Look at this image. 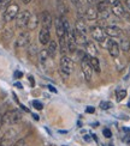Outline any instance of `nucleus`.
Returning a JSON list of instances; mask_svg holds the SVG:
<instances>
[{
    "instance_id": "5",
    "label": "nucleus",
    "mask_w": 130,
    "mask_h": 146,
    "mask_svg": "<svg viewBox=\"0 0 130 146\" xmlns=\"http://www.w3.org/2000/svg\"><path fill=\"white\" fill-rule=\"evenodd\" d=\"M20 13V6H18L17 4H10L7 7H6V10L4 11V21L5 22H11L16 19L17 15Z\"/></svg>"
},
{
    "instance_id": "31",
    "label": "nucleus",
    "mask_w": 130,
    "mask_h": 146,
    "mask_svg": "<svg viewBox=\"0 0 130 146\" xmlns=\"http://www.w3.org/2000/svg\"><path fill=\"white\" fill-rule=\"evenodd\" d=\"M10 1L11 0H0V9H4V7H6V6H9Z\"/></svg>"
},
{
    "instance_id": "40",
    "label": "nucleus",
    "mask_w": 130,
    "mask_h": 146,
    "mask_svg": "<svg viewBox=\"0 0 130 146\" xmlns=\"http://www.w3.org/2000/svg\"><path fill=\"white\" fill-rule=\"evenodd\" d=\"M29 82H30V84H32V86H34V85H35V83H34V79H33V77H29Z\"/></svg>"
},
{
    "instance_id": "36",
    "label": "nucleus",
    "mask_w": 130,
    "mask_h": 146,
    "mask_svg": "<svg viewBox=\"0 0 130 146\" xmlns=\"http://www.w3.org/2000/svg\"><path fill=\"white\" fill-rule=\"evenodd\" d=\"M86 1L88 3V4H90L92 6H94V5H96L99 3V0H86Z\"/></svg>"
},
{
    "instance_id": "1",
    "label": "nucleus",
    "mask_w": 130,
    "mask_h": 146,
    "mask_svg": "<svg viewBox=\"0 0 130 146\" xmlns=\"http://www.w3.org/2000/svg\"><path fill=\"white\" fill-rule=\"evenodd\" d=\"M59 72L61 77L64 79H67L71 73H72V70H73V64H72V60L70 56L67 55H61L60 58V62H59Z\"/></svg>"
},
{
    "instance_id": "18",
    "label": "nucleus",
    "mask_w": 130,
    "mask_h": 146,
    "mask_svg": "<svg viewBox=\"0 0 130 146\" xmlns=\"http://www.w3.org/2000/svg\"><path fill=\"white\" fill-rule=\"evenodd\" d=\"M47 52H48V55L49 58H54L55 56V54H57V49H58V44H57V42H55L54 40H51L48 42V44H47Z\"/></svg>"
},
{
    "instance_id": "44",
    "label": "nucleus",
    "mask_w": 130,
    "mask_h": 146,
    "mask_svg": "<svg viewBox=\"0 0 130 146\" xmlns=\"http://www.w3.org/2000/svg\"><path fill=\"white\" fill-rule=\"evenodd\" d=\"M33 116H34L35 120H39V116H38V115H33Z\"/></svg>"
},
{
    "instance_id": "23",
    "label": "nucleus",
    "mask_w": 130,
    "mask_h": 146,
    "mask_svg": "<svg viewBox=\"0 0 130 146\" xmlns=\"http://www.w3.org/2000/svg\"><path fill=\"white\" fill-rule=\"evenodd\" d=\"M57 10L61 17H64V15H66L67 12H69V9H67L66 4L64 1H61V0H58L57 1Z\"/></svg>"
},
{
    "instance_id": "41",
    "label": "nucleus",
    "mask_w": 130,
    "mask_h": 146,
    "mask_svg": "<svg viewBox=\"0 0 130 146\" xmlns=\"http://www.w3.org/2000/svg\"><path fill=\"white\" fill-rule=\"evenodd\" d=\"M1 126H3V115L0 114V129H1Z\"/></svg>"
},
{
    "instance_id": "20",
    "label": "nucleus",
    "mask_w": 130,
    "mask_h": 146,
    "mask_svg": "<svg viewBox=\"0 0 130 146\" xmlns=\"http://www.w3.org/2000/svg\"><path fill=\"white\" fill-rule=\"evenodd\" d=\"M88 62L90 65L92 70H94L96 73H100V62H99V60H98L96 56H89Z\"/></svg>"
},
{
    "instance_id": "34",
    "label": "nucleus",
    "mask_w": 130,
    "mask_h": 146,
    "mask_svg": "<svg viewBox=\"0 0 130 146\" xmlns=\"http://www.w3.org/2000/svg\"><path fill=\"white\" fill-rule=\"evenodd\" d=\"M86 111L88 113V114H93L95 111V108L94 107H87V109H86Z\"/></svg>"
},
{
    "instance_id": "17",
    "label": "nucleus",
    "mask_w": 130,
    "mask_h": 146,
    "mask_svg": "<svg viewBox=\"0 0 130 146\" xmlns=\"http://www.w3.org/2000/svg\"><path fill=\"white\" fill-rule=\"evenodd\" d=\"M86 52L87 54H88L89 56H96L98 55V49H96V46L93 43L92 41H88L86 43Z\"/></svg>"
},
{
    "instance_id": "14",
    "label": "nucleus",
    "mask_w": 130,
    "mask_h": 146,
    "mask_svg": "<svg viewBox=\"0 0 130 146\" xmlns=\"http://www.w3.org/2000/svg\"><path fill=\"white\" fill-rule=\"evenodd\" d=\"M84 15H86V18L89 21H95L98 19V10L94 7V6H88L84 11Z\"/></svg>"
},
{
    "instance_id": "10",
    "label": "nucleus",
    "mask_w": 130,
    "mask_h": 146,
    "mask_svg": "<svg viewBox=\"0 0 130 146\" xmlns=\"http://www.w3.org/2000/svg\"><path fill=\"white\" fill-rule=\"evenodd\" d=\"M40 22H41L43 28L51 29L52 25H53V17L48 11H43L41 13V16H40Z\"/></svg>"
},
{
    "instance_id": "24",
    "label": "nucleus",
    "mask_w": 130,
    "mask_h": 146,
    "mask_svg": "<svg viewBox=\"0 0 130 146\" xmlns=\"http://www.w3.org/2000/svg\"><path fill=\"white\" fill-rule=\"evenodd\" d=\"M96 10L98 12H104V11H110L111 10V5L106 1V0H101L96 4Z\"/></svg>"
},
{
    "instance_id": "35",
    "label": "nucleus",
    "mask_w": 130,
    "mask_h": 146,
    "mask_svg": "<svg viewBox=\"0 0 130 146\" xmlns=\"http://www.w3.org/2000/svg\"><path fill=\"white\" fill-rule=\"evenodd\" d=\"M106 1H107L111 6H113V5H116V4H118V3H119V0H106Z\"/></svg>"
},
{
    "instance_id": "22",
    "label": "nucleus",
    "mask_w": 130,
    "mask_h": 146,
    "mask_svg": "<svg viewBox=\"0 0 130 146\" xmlns=\"http://www.w3.org/2000/svg\"><path fill=\"white\" fill-rule=\"evenodd\" d=\"M27 53H28V56L30 59H34L36 55L39 54V49H38V46L35 43H32L28 46V49H27Z\"/></svg>"
},
{
    "instance_id": "47",
    "label": "nucleus",
    "mask_w": 130,
    "mask_h": 146,
    "mask_svg": "<svg viewBox=\"0 0 130 146\" xmlns=\"http://www.w3.org/2000/svg\"><path fill=\"white\" fill-rule=\"evenodd\" d=\"M51 146H54V145H51Z\"/></svg>"
},
{
    "instance_id": "25",
    "label": "nucleus",
    "mask_w": 130,
    "mask_h": 146,
    "mask_svg": "<svg viewBox=\"0 0 130 146\" xmlns=\"http://www.w3.org/2000/svg\"><path fill=\"white\" fill-rule=\"evenodd\" d=\"M38 56H39V60H40V62H41L42 65H45V64L48 61V59H49V55H48L47 49H41V50H39Z\"/></svg>"
},
{
    "instance_id": "16",
    "label": "nucleus",
    "mask_w": 130,
    "mask_h": 146,
    "mask_svg": "<svg viewBox=\"0 0 130 146\" xmlns=\"http://www.w3.org/2000/svg\"><path fill=\"white\" fill-rule=\"evenodd\" d=\"M39 23H40V17H39L38 15H32V16H30L29 22H28L27 28H28L29 30H35L36 28H38Z\"/></svg>"
},
{
    "instance_id": "3",
    "label": "nucleus",
    "mask_w": 130,
    "mask_h": 146,
    "mask_svg": "<svg viewBox=\"0 0 130 146\" xmlns=\"http://www.w3.org/2000/svg\"><path fill=\"white\" fill-rule=\"evenodd\" d=\"M30 16H32V12L29 10L21 11L16 17V28L20 29V30L26 29L28 25V22L30 19Z\"/></svg>"
},
{
    "instance_id": "15",
    "label": "nucleus",
    "mask_w": 130,
    "mask_h": 146,
    "mask_svg": "<svg viewBox=\"0 0 130 146\" xmlns=\"http://www.w3.org/2000/svg\"><path fill=\"white\" fill-rule=\"evenodd\" d=\"M111 11H112V13H113L116 17H124V16H125L124 7L122 6V4H121V3L113 5L112 7H111Z\"/></svg>"
},
{
    "instance_id": "42",
    "label": "nucleus",
    "mask_w": 130,
    "mask_h": 146,
    "mask_svg": "<svg viewBox=\"0 0 130 146\" xmlns=\"http://www.w3.org/2000/svg\"><path fill=\"white\" fill-rule=\"evenodd\" d=\"M15 85H16V86H17L18 89H22V84H21V83H16Z\"/></svg>"
},
{
    "instance_id": "4",
    "label": "nucleus",
    "mask_w": 130,
    "mask_h": 146,
    "mask_svg": "<svg viewBox=\"0 0 130 146\" xmlns=\"http://www.w3.org/2000/svg\"><path fill=\"white\" fill-rule=\"evenodd\" d=\"M17 138V131L13 128H10L9 131L5 132L3 138L0 139V146H12L16 143Z\"/></svg>"
},
{
    "instance_id": "12",
    "label": "nucleus",
    "mask_w": 130,
    "mask_h": 146,
    "mask_svg": "<svg viewBox=\"0 0 130 146\" xmlns=\"http://www.w3.org/2000/svg\"><path fill=\"white\" fill-rule=\"evenodd\" d=\"M49 41H51V33H49V29L42 27L41 30L39 31V42L42 46H47Z\"/></svg>"
},
{
    "instance_id": "11",
    "label": "nucleus",
    "mask_w": 130,
    "mask_h": 146,
    "mask_svg": "<svg viewBox=\"0 0 130 146\" xmlns=\"http://www.w3.org/2000/svg\"><path fill=\"white\" fill-rule=\"evenodd\" d=\"M54 27H55V34L58 36V40L65 37V29L63 25V19H61V17L54 18Z\"/></svg>"
},
{
    "instance_id": "26",
    "label": "nucleus",
    "mask_w": 130,
    "mask_h": 146,
    "mask_svg": "<svg viewBox=\"0 0 130 146\" xmlns=\"http://www.w3.org/2000/svg\"><path fill=\"white\" fill-rule=\"evenodd\" d=\"M121 49L124 52V53H128L130 50V40L128 38H122L121 40V46H119Z\"/></svg>"
},
{
    "instance_id": "8",
    "label": "nucleus",
    "mask_w": 130,
    "mask_h": 146,
    "mask_svg": "<svg viewBox=\"0 0 130 146\" xmlns=\"http://www.w3.org/2000/svg\"><path fill=\"white\" fill-rule=\"evenodd\" d=\"M30 34L29 33H22L18 38L16 40V48H26L30 44Z\"/></svg>"
},
{
    "instance_id": "13",
    "label": "nucleus",
    "mask_w": 130,
    "mask_h": 146,
    "mask_svg": "<svg viewBox=\"0 0 130 146\" xmlns=\"http://www.w3.org/2000/svg\"><path fill=\"white\" fill-rule=\"evenodd\" d=\"M104 30H105L106 36H110V37H119L121 34H122V30L118 27H116V25H108Z\"/></svg>"
},
{
    "instance_id": "33",
    "label": "nucleus",
    "mask_w": 130,
    "mask_h": 146,
    "mask_svg": "<svg viewBox=\"0 0 130 146\" xmlns=\"http://www.w3.org/2000/svg\"><path fill=\"white\" fill-rule=\"evenodd\" d=\"M104 135L106 138H111V137H112V133H111V131L108 128H105L104 129Z\"/></svg>"
},
{
    "instance_id": "32",
    "label": "nucleus",
    "mask_w": 130,
    "mask_h": 146,
    "mask_svg": "<svg viewBox=\"0 0 130 146\" xmlns=\"http://www.w3.org/2000/svg\"><path fill=\"white\" fill-rule=\"evenodd\" d=\"M12 146H26V140H24V139H20V140H17Z\"/></svg>"
},
{
    "instance_id": "6",
    "label": "nucleus",
    "mask_w": 130,
    "mask_h": 146,
    "mask_svg": "<svg viewBox=\"0 0 130 146\" xmlns=\"http://www.w3.org/2000/svg\"><path fill=\"white\" fill-rule=\"evenodd\" d=\"M92 37L94 41L99 42L101 46H105V43H106V34H105V30L99 25L92 28Z\"/></svg>"
},
{
    "instance_id": "27",
    "label": "nucleus",
    "mask_w": 130,
    "mask_h": 146,
    "mask_svg": "<svg viewBox=\"0 0 130 146\" xmlns=\"http://www.w3.org/2000/svg\"><path fill=\"white\" fill-rule=\"evenodd\" d=\"M12 36H13V30L7 28V29H5L4 31H3V38L5 41H10L12 38Z\"/></svg>"
},
{
    "instance_id": "21",
    "label": "nucleus",
    "mask_w": 130,
    "mask_h": 146,
    "mask_svg": "<svg viewBox=\"0 0 130 146\" xmlns=\"http://www.w3.org/2000/svg\"><path fill=\"white\" fill-rule=\"evenodd\" d=\"M75 30L78 33H82V34H87V24L84 23L83 19H77L75 23Z\"/></svg>"
},
{
    "instance_id": "9",
    "label": "nucleus",
    "mask_w": 130,
    "mask_h": 146,
    "mask_svg": "<svg viewBox=\"0 0 130 146\" xmlns=\"http://www.w3.org/2000/svg\"><path fill=\"white\" fill-rule=\"evenodd\" d=\"M106 47H107V50H108V53H110V55L112 56V58H118V56H119L121 48H119V44L117 43L116 41L108 40Z\"/></svg>"
},
{
    "instance_id": "43",
    "label": "nucleus",
    "mask_w": 130,
    "mask_h": 146,
    "mask_svg": "<svg viewBox=\"0 0 130 146\" xmlns=\"http://www.w3.org/2000/svg\"><path fill=\"white\" fill-rule=\"evenodd\" d=\"M30 1H32V0H22V3H23V4H26V5H27V4H29Z\"/></svg>"
},
{
    "instance_id": "30",
    "label": "nucleus",
    "mask_w": 130,
    "mask_h": 146,
    "mask_svg": "<svg viewBox=\"0 0 130 146\" xmlns=\"http://www.w3.org/2000/svg\"><path fill=\"white\" fill-rule=\"evenodd\" d=\"M33 106H34V108L35 109H38V110H41L42 109V103L41 102H39V101H33Z\"/></svg>"
},
{
    "instance_id": "37",
    "label": "nucleus",
    "mask_w": 130,
    "mask_h": 146,
    "mask_svg": "<svg viewBox=\"0 0 130 146\" xmlns=\"http://www.w3.org/2000/svg\"><path fill=\"white\" fill-rule=\"evenodd\" d=\"M22 76H23V73H21L20 71H16V72H15V77H16V78H21Z\"/></svg>"
},
{
    "instance_id": "45",
    "label": "nucleus",
    "mask_w": 130,
    "mask_h": 146,
    "mask_svg": "<svg viewBox=\"0 0 130 146\" xmlns=\"http://www.w3.org/2000/svg\"><path fill=\"white\" fill-rule=\"evenodd\" d=\"M128 107H129V108H130V101H129V103H128Z\"/></svg>"
},
{
    "instance_id": "46",
    "label": "nucleus",
    "mask_w": 130,
    "mask_h": 146,
    "mask_svg": "<svg viewBox=\"0 0 130 146\" xmlns=\"http://www.w3.org/2000/svg\"><path fill=\"white\" fill-rule=\"evenodd\" d=\"M110 146H113V145H112V144H111V145H110Z\"/></svg>"
},
{
    "instance_id": "7",
    "label": "nucleus",
    "mask_w": 130,
    "mask_h": 146,
    "mask_svg": "<svg viewBox=\"0 0 130 146\" xmlns=\"http://www.w3.org/2000/svg\"><path fill=\"white\" fill-rule=\"evenodd\" d=\"M89 60V55L88 54H84L83 58L81 59V70L83 73V77L87 82H90L92 80V67L88 62Z\"/></svg>"
},
{
    "instance_id": "2",
    "label": "nucleus",
    "mask_w": 130,
    "mask_h": 146,
    "mask_svg": "<svg viewBox=\"0 0 130 146\" xmlns=\"http://www.w3.org/2000/svg\"><path fill=\"white\" fill-rule=\"evenodd\" d=\"M21 119H22V113L20 110H17V109L9 110L3 115V125H5V126L15 125L17 122H20Z\"/></svg>"
},
{
    "instance_id": "39",
    "label": "nucleus",
    "mask_w": 130,
    "mask_h": 146,
    "mask_svg": "<svg viewBox=\"0 0 130 146\" xmlns=\"http://www.w3.org/2000/svg\"><path fill=\"white\" fill-rule=\"evenodd\" d=\"M48 89H49V90H51V91H52V92H54V94H55V92H57V90H55V89H54V88L52 86V85H49V86H48Z\"/></svg>"
},
{
    "instance_id": "38",
    "label": "nucleus",
    "mask_w": 130,
    "mask_h": 146,
    "mask_svg": "<svg viewBox=\"0 0 130 146\" xmlns=\"http://www.w3.org/2000/svg\"><path fill=\"white\" fill-rule=\"evenodd\" d=\"M125 6H127V9L130 11V0H125Z\"/></svg>"
},
{
    "instance_id": "19",
    "label": "nucleus",
    "mask_w": 130,
    "mask_h": 146,
    "mask_svg": "<svg viewBox=\"0 0 130 146\" xmlns=\"http://www.w3.org/2000/svg\"><path fill=\"white\" fill-rule=\"evenodd\" d=\"M73 35H75V41H76V44H79V46H86V43L88 42L86 37V34H82V33H78L76 30H73Z\"/></svg>"
},
{
    "instance_id": "28",
    "label": "nucleus",
    "mask_w": 130,
    "mask_h": 146,
    "mask_svg": "<svg viewBox=\"0 0 130 146\" xmlns=\"http://www.w3.org/2000/svg\"><path fill=\"white\" fill-rule=\"evenodd\" d=\"M127 97V90H117V101L121 102Z\"/></svg>"
},
{
    "instance_id": "29",
    "label": "nucleus",
    "mask_w": 130,
    "mask_h": 146,
    "mask_svg": "<svg viewBox=\"0 0 130 146\" xmlns=\"http://www.w3.org/2000/svg\"><path fill=\"white\" fill-rule=\"evenodd\" d=\"M111 107H112V103L108 102V101H102L100 103V108L102 109V110H107V109H110Z\"/></svg>"
}]
</instances>
